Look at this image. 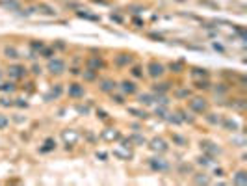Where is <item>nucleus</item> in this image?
<instances>
[{
  "label": "nucleus",
  "instance_id": "nucleus-14",
  "mask_svg": "<svg viewBox=\"0 0 247 186\" xmlns=\"http://www.w3.org/2000/svg\"><path fill=\"white\" fill-rule=\"evenodd\" d=\"M0 89H6V91H8V89H9V91H11V89H13V86H11V84H4L2 88H0Z\"/></svg>",
  "mask_w": 247,
  "mask_h": 186
},
{
  "label": "nucleus",
  "instance_id": "nucleus-2",
  "mask_svg": "<svg viewBox=\"0 0 247 186\" xmlns=\"http://www.w3.org/2000/svg\"><path fill=\"white\" fill-rule=\"evenodd\" d=\"M48 67L52 69V73H61V69H63V63H61V61H58V60H56V61H50V65H48Z\"/></svg>",
  "mask_w": 247,
  "mask_h": 186
},
{
  "label": "nucleus",
  "instance_id": "nucleus-10",
  "mask_svg": "<svg viewBox=\"0 0 247 186\" xmlns=\"http://www.w3.org/2000/svg\"><path fill=\"white\" fill-rule=\"evenodd\" d=\"M236 182H240V184H243V182H245V177H243V173H238V177H236Z\"/></svg>",
  "mask_w": 247,
  "mask_h": 186
},
{
  "label": "nucleus",
  "instance_id": "nucleus-11",
  "mask_svg": "<svg viewBox=\"0 0 247 186\" xmlns=\"http://www.w3.org/2000/svg\"><path fill=\"white\" fill-rule=\"evenodd\" d=\"M141 102L149 104V102H152V101H151V97H149V95H141Z\"/></svg>",
  "mask_w": 247,
  "mask_h": 186
},
{
  "label": "nucleus",
  "instance_id": "nucleus-4",
  "mask_svg": "<svg viewBox=\"0 0 247 186\" xmlns=\"http://www.w3.org/2000/svg\"><path fill=\"white\" fill-rule=\"evenodd\" d=\"M152 168H154V169H167V164H164V162L158 158V162H152Z\"/></svg>",
  "mask_w": 247,
  "mask_h": 186
},
{
  "label": "nucleus",
  "instance_id": "nucleus-8",
  "mask_svg": "<svg viewBox=\"0 0 247 186\" xmlns=\"http://www.w3.org/2000/svg\"><path fill=\"white\" fill-rule=\"evenodd\" d=\"M102 136L106 138V140H111V138H117V132H104Z\"/></svg>",
  "mask_w": 247,
  "mask_h": 186
},
{
  "label": "nucleus",
  "instance_id": "nucleus-6",
  "mask_svg": "<svg viewBox=\"0 0 247 186\" xmlns=\"http://www.w3.org/2000/svg\"><path fill=\"white\" fill-rule=\"evenodd\" d=\"M123 86H125V88H123L125 91H128V93H132V91H134V84H132V82H125Z\"/></svg>",
  "mask_w": 247,
  "mask_h": 186
},
{
  "label": "nucleus",
  "instance_id": "nucleus-3",
  "mask_svg": "<svg viewBox=\"0 0 247 186\" xmlns=\"http://www.w3.org/2000/svg\"><path fill=\"white\" fill-rule=\"evenodd\" d=\"M152 147H154V149H160V151H164V149H165V143L162 142V140H154V142H152Z\"/></svg>",
  "mask_w": 247,
  "mask_h": 186
},
{
  "label": "nucleus",
  "instance_id": "nucleus-5",
  "mask_svg": "<svg viewBox=\"0 0 247 186\" xmlns=\"http://www.w3.org/2000/svg\"><path fill=\"white\" fill-rule=\"evenodd\" d=\"M192 106L195 108V110H199V112H201V110H204V108H206V104H204V102H197V99L192 102Z\"/></svg>",
  "mask_w": 247,
  "mask_h": 186
},
{
  "label": "nucleus",
  "instance_id": "nucleus-13",
  "mask_svg": "<svg viewBox=\"0 0 247 186\" xmlns=\"http://www.w3.org/2000/svg\"><path fill=\"white\" fill-rule=\"evenodd\" d=\"M54 145H56V143H54L52 140H47V147H45V149H52Z\"/></svg>",
  "mask_w": 247,
  "mask_h": 186
},
{
  "label": "nucleus",
  "instance_id": "nucleus-7",
  "mask_svg": "<svg viewBox=\"0 0 247 186\" xmlns=\"http://www.w3.org/2000/svg\"><path fill=\"white\" fill-rule=\"evenodd\" d=\"M20 71H23V67H13V69H11V74H15V77H20V74H23Z\"/></svg>",
  "mask_w": 247,
  "mask_h": 186
},
{
  "label": "nucleus",
  "instance_id": "nucleus-9",
  "mask_svg": "<svg viewBox=\"0 0 247 186\" xmlns=\"http://www.w3.org/2000/svg\"><path fill=\"white\" fill-rule=\"evenodd\" d=\"M80 93H82V89H80L78 86H74L73 89H71V95H80Z\"/></svg>",
  "mask_w": 247,
  "mask_h": 186
},
{
  "label": "nucleus",
  "instance_id": "nucleus-1",
  "mask_svg": "<svg viewBox=\"0 0 247 186\" xmlns=\"http://www.w3.org/2000/svg\"><path fill=\"white\" fill-rule=\"evenodd\" d=\"M162 73H164V67L160 63H151V74L152 77H160Z\"/></svg>",
  "mask_w": 247,
  "mask_h": 186
},
{
  "label": "nucleus",
  "instance_id": "nucleus-12",
  "mask_svg": "<svg viewBox=\"0 0 247 186\" xmlns=\"http://www.w3.org/2000/svg\"><path fill=\"white\" fill-rule=\"evenodd\" d=\"M6 125H8V119H6V117H2V115H0V128H2V127H6Z\"/></svg>",
  "mask_w": 247,
  "mask_h": 186
}]
</instances>
